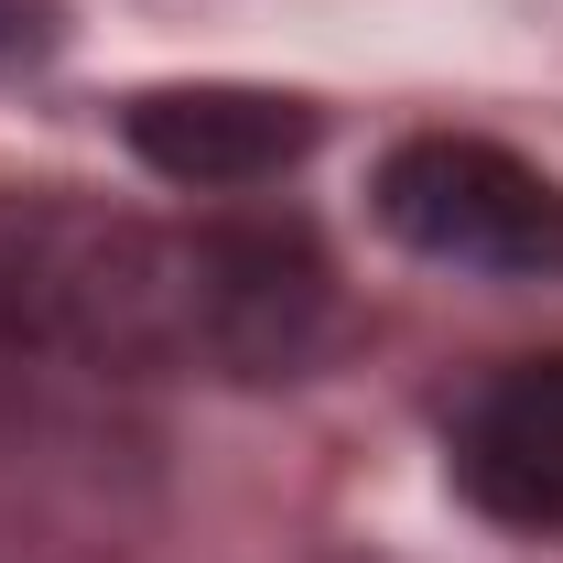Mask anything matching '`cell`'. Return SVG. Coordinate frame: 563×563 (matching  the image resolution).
I'll use <instances>...</instances> for the list:
<instances>
[{"label":"cell","mask_w":563,"mask_h":563,"mask_svg":"<svg viewBox=\"0 0 563 563\" xmlns=\"http://www.w3.org/2000/svg\"><path fill=\"white\" fill-rule=\"evenodd\" d=\"M368 207L412 261L488 272V282H563V185L542 163H520L509 141H477V131L390 141Z\"/></svg>","instance_id":"cell-2"},{"label":"cell","mask_w":563,"mask_h":563,"mask_svg":"<svg viewBox=\"0 0 563 563\" xmlns=\"http://www.w3.org/2000/svg\"><path fill=\"white\" fill-rule=\"evenodd\" d=\"M120 141H131L163 185L228 196V185L292 174L325 141V109L314 98H282V87H141L131 109H120Z\"/></svg>","instance_id":"cell-3"},{"label":"cell","mask_w":563,"mask_h":563,"mask_svg":"<svg viewBox=\"0 0 563 563\" xmlns=\"http://www.w3.org/2000/svg\"><path fill=\"white\" fill-rule=\"evenodd\" d=\"M336 325L325 250L282 217H131L0 196V347L109 379H292Z\"/></svg>","instance_id":"cell-1"},{"label":"cell","mask_w":563,"mask_h":563,"mask_svg":"<svg viewBox=\"0 0 563 563\" xmlns=\"http://www.w3.org/2000/svg\"><path fill=\"white\" fill-rule=\"evenodd\" d=\"M455 488L509 531H563V347L509 357L455 412Z\"/></svg>","instance_id":"cell-4"},{"label":"cell","mask_w":563,"mask_h":563,"mask_svg":"<svg viewBox=\"0 0 563 563\" xmlns=\"http://www.w3.org/2000/svg\"><path fill=\"white\" fill-rule=\"evenodd\" d=\"M22 368H33V357H22V347H0V401L22 390Z\"/></svg>","instance_id":"cell-5"}]
</instances>
